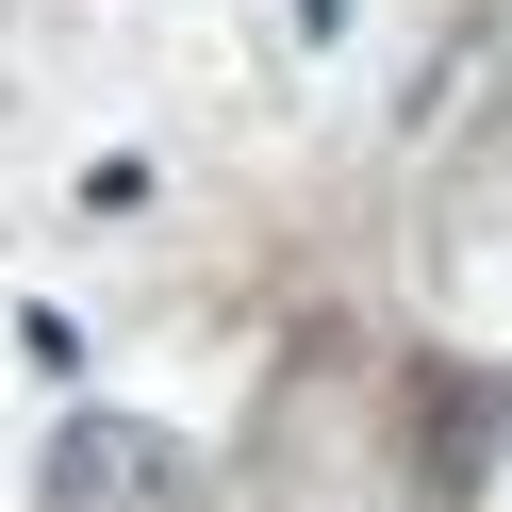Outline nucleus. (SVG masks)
<instances>
[{
	"instance_id": "obj_1",
	"label": "nucleus",
	"mask_w": 512,
	"mask_h": 512,
	"mask_svg": "<svg viewBox=\"0 0 512 512\" xmlns=\"http://www.w3.org/2000/svg\"><path fill=\"white\" fill-rule=\"evenodd\" d=\"M50 512H199V463L133 413H83V430H50Z\"/></svg>"
}]
</instances>
